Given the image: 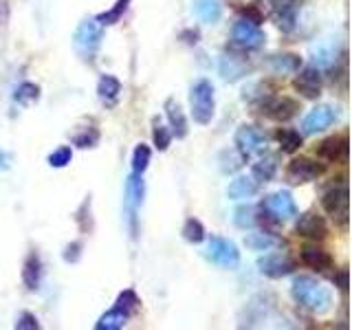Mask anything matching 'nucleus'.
Masks as SVG:
<instances>
[{"label":"nucleus","mask_w":352,"mask_h":330,"mask_svg":"<svg viewBox=\"0 0 352 330\" xmlns=\"http://www.w3.org/2000/svg\"><path fill=\"white\" fill-rule=\"evenodd\" d=\"M291 295L293 300L308 308V311L313 313H328L330 306H333V295L326 289L324 284H319L315 278L311 275H300V278L293 280V286H291Z\"/></svg>","instance_id":"obj_1"},{"label":"nucleus","mask_w":352,"mask_h":330,"mask_svg":"<svg viewBox=\"0 0 352 330\" xmlns=\"http://www.w3.org/2000/svg\"><path fill=\"white\" fill-rule=\"evenodd\" d=\"M102 38H104V27L99 25L97 18H88L80 22V27L75 31L73 49L82 60H93L99 47H102Z\"/></svg>","instance_id":"obj_2"},{"label":"nucleus","mask_w":352,"mask_h":330,"mask_svg":"<svg viewBox=\"0 0 352 330\" xmlns=\"http://www.w3.org/2000/svg\"><path fill=\"white\" fill-rule=\"evenodd\" d=\"M190 104H192V117L196 124H201V126L212 124L214 113H216V97H214L212 82L198 80L190 91Z\"/></svg>","instance_id":"obj_3"},{"label":"nucleus","mask_w":352,"mask_h":330,"mask_svg":"<svg viewBox=\"0 0 352 330\" xmlns=\"http://www.w3.org/2000/svg\"><path fill=\"white\" fill-rule=\"evenodd\" d=\"M143 196H146V183H143L141 174L128 176L126 181V198H124V214H126V223L132 238L137 236V223H139V209L143 205Z\"/></svg>","instance_id":"obj_4"},{"label":"nucleus","mask_w":352,"mask_h":330,"mask_svg":"<svg viewBox=\"0 0 352 330\" xmlns=\"http://www.w3.org/2000/svg\"><path fill=\"white\" fill-rule=\"evenodd\" d=\"M207 258L214 264H218L220 269L234 271L240 267V251L236 247V242H231L227 238L214 236L207 245Z\"/></svg>","instance_id":"obj_5"},{"label":"nucleus","mask_w":352,"mask_h":330,"mask_svg":"<svg viewBox=\"0 0 352 330\" xmlns=\"http://www.w3.org/2000/svg\"><path fill=\"white\" fill-rule=\"evenodd\" d=\"M236 150L242 154L245 159L249 157H256V154H262L267 152V137H264V132L256 126L251 124H242L238 130H236Z\"/></svg>","instance_id":"obj_6"},{"label":"nucleus","mask_w":352,"mask_h":330,"mask_svg":"<svg viewBox=\"0 0 352 330\" xmlns=\"http://www.w3.org/2000/svg\"><path fill=\"white\" fill-rule=\"evenodd\" d=\"M231 38H234V44L240 49H247V51H253V49H260L267 36H264V31L260 29V25L256 20L251 18H240L234 29H231Z\"/></svg>","instance_id":"obj_7"},{"label":"nucleus","mask_w":352,"mask_h":330,"mask_svg":"<svg viewBox=\"0 0 352 330\" xmlns=\"http://www.w3.org/2000/svg\"><path fill=\"white\" fill-rule=\"evenodd\" d=\"M324 174V165L317 163L308 157H300V159H293L286 168V181L291 185H302V183H311L317 181L319 176Z\"/></svg>","instance_id":"obj_8"},{"label":"nucleus","mask_w":352,"mask_h":330,"mask_svg":"<svg viewBox=\"0 0 352 330\" xmlns=\"http://www.w3.org/2000/svg\"><path fill=\"white\" fill-rule=\"evenodd\" d=\"M324 209L333 216V220L339 227H346L348 225V187L346 185H339L328 190L324 194Z\"/></svg>","instance_id":"obj_9"},{"label":"nucleus","mask_w":352,"mask_h":330,"mask_svg":"<svg viewBox=\"0 0 352 330\" xmlns=\"http://www.w3.org/2000/svg\"><path fill=\"white\" fill-rule=\"evenodd\" d=\"M258 269L267 278L280 280L295 271V260L291 256H286V253H269V256L258 260Z\"/></svg>","instance_id":"obj_10"},{"label":"nucleus","mask_w":352,"mask_h":330,"mask_svg":"<svg viewBox=\"0 0 352 330\" xmlns=\"http://www.w3.org/2000/svg\"><path fill=\"white\" fill-rule=\"evenodd\" d=\"M300 0H271V14L282 31H293L297 25V14H300Z\"/></svg>","instance_id":"obj_11"},{"label":"nucleus","mask_w":352,"mask_h":330,"mask_svg":"<svg viewBox=\"0 0 352 330\" xmlns=\"http://www.w3.org/2000/svg\"><path fill=\"white\" fill-rule=\"evenodd\" d=\"M335 121H337V113L333 106H317L306 115L302 130H304V135H319V132H324L333 126Z\"/></svg>","instance_id":"obj_12"},{"label":"nucleus","mask_w":352,"mask_h":330,"mask_svg":"<svg viewBox=\"0 0 352 330\" xmlns=\"http://www.w3.org/2000/svg\"><path fill=\"white\" fill-rule=\"evenodd\" d=\"M264 209L271 212L278 220H291L297 216V205L293 201L291 192H275V194H269L267 201H264Z\"/></svg>","instance_id":"obj_13"},{"label":"nucleus","mask_w":352,"mask_h":330,"mask_svg":"<svg viewBox=\"0 0 352 330\" xmlns=\"http://www.w3.org/2000/svg\"><path fill=\"white\" fill-rule=\"evenodd\" d=\"M300 104L291 97H271L262 104V113L273 121H289L297 115Z\"/></svg>","instance_id":"obj_14"},{"label":"nucleus","mask_w":352,"mask_h":330,"mask_svg":"<svg viewBox=\"0 0 352 330\" xmlns=\"http://www.w3.org/2000/svg\"><path fill=\"white\" fill-rule=\"evenodd\" d=\"M297 77H295V91L302 93L306 99H317L322 95V75L315 69V66H306L302 71H295Z\"/></svg>","instance_id":"obj_15"},{"label":"nucleus","mask_w":352,"mask_h":330,"mask_svg":"<svg viewBox=\"0 0 352 330\" xmlns=\"http://www.w3.org/2000/svg\"><path fill=\"white\" fill-rule=\"evenodd\" d=\"M295 234L302 238H311V240H324L328 236V225L322 216L308 212V214H302L300 220L295 223Z\"/></svg>","instance_id":"obj_16"},{"label":"nucleus","mask_w":352,"mask_h":330,"mask_svg":"<svg viewBox=\"0 0 352 330\" xmlns=\"http://www.w3.org/2000/svg\"><path fill=\"white\" fill-rule=\"evenodd\" d=\"M317 154L324 161L337 163V161H346L348 157V139L346 137H328L322 141V146L317 148Z\"/></svg>","instance_id":"obj_17"},{"label":"nucleus","mask_w":352,"mask_h":330,"mask_svg":"<svg viewBox=\"0 0 352 330\" xmlns=\"http://www.w3.org/2000/svg\"><path fill=\"white\" fill-rule=\"evenodd\" d=\"M218 71H220V75H223L225 82H238L240 77H245L249 73V66L242 62L238 55L225 53L223 58H220Z\"/></svg>","instance_id":"obj_18"},{"label":"nucleus","mask_w":352,"mask_h":330,"mask_svg":"<svg viewBox=\"0 0 352 330\" xmlns=\"http://www.w3.org/2000/svg\"><path fill=\"white\" fill-rule=\"evenodd\" d=\"M192 9L196 18L205 25H216L223 18V5L220 0H192Z\"/></svg>","instance_id":"obj_19"},{"label":"nucleus","mask_w":352,"mask_h":330,"mask_svg":"<svg viewBox=\"0 0 352 330\" xmlns=\"http://www.w3.org/2000/svg\"><path fill=\"white\" fill-rule=\"evenodd\" d=\"M258 187H260L258 181L249 179V176H238V179L229 183L227 196H229V201H247V198L258 194Z\"/></svg>","instance_id":"obj_20"},{"label":"nucleus","mask_w":352,"mask_h":330,"mask_svg":"<svg viewBox=\"0 0 352 330\" xmlns=\"http://www.w3.org/2000/svg\"><path fill=\"white\" fill-rule=\"evenodd\" d=\"M302 262L313 271H328L330 267H333V258H330V253L324 251L322 247H313V245L302 249Z\"/></svg>","instance_id":"obj_21"},{"label":"nucleus","mask_w":352,"mask_h":330,"mask_svg":"<svg viewBox=\"0 0 352 330\" xmlns=\"http://www.w3.org/2000/svg\"><path fill=\"white\" fill-rule=\"evenodd\" d=\"M165 115H168V119H170L172 137L185 139L187 137V119H185V113H183V108L179 106V102L168 99V102H165Z\"/></svg>","instance_id":"obj_22"},{"label":"nucleus","mask_w":352,"mask_h":330,"mask_svg":"<svg viewBox=\"0 0 352 330\" xmlns=\"http://www.w3.org/2000/svg\"><path fill=\"white\" fill-rule=\"evenodd\" d=\"M269 69L273 73H295V71H300V66H302V60H300V55H295V53H280V55H269Z\"/></svg>","instance_id":"obj_23"},{"label":"nucleus","mask_w":352,"mask_h":330,"mask_svg":"<svg viewBox=\"0 0 352 330\" xmlns=\"http://www.w3.org/2000/svg\"><path fill=\"white\" fill-rule=\"evenodd\" d=\"M40 278H42V264H40V258L36 253H31V256L25 260V269H22V282L27 284L29 291H36L40 286Z\"/></svg>","instance_id":"obj_24"},{"label":"nucleus","mask_w":352,"mask_h":330,"mask_svg":"<svg viewBox=\"0 0 352 330\" xmlns=\"http://www.w3.org/2000/svg\"><path fill=\"white\" fill-rule=\"evenodd\" d=\"M275 172H278V163H275V157H264L260 161L253 163V181H258V183H269L273 181V176Z\"/></svg>","instance_id":"obj_25"},{"label":"nucleus","mask_w":352,"mask_h":330,"mask_svg":"<svg viewBox=\"0 0 352 330\" xmlns=\"http://www.w3.org/2000/svg\"><path fill=\"white\" fill-rule=\"evenodd\" d=\"M97 93H99V99H102V102H106V104H115V99H117L119 93H121V84H119L117 77H113V75H104L102 80H99V84H97Z\"/></svg>","instance_id":"obj_26"},{"label":"nucleus","mask_w":352,"mask_h":330,"mask_svg":"<svg viewBox=\"0 0 352 330\" xmlns=\"http://www.w3.org/2000/svg\"><path fill=\"white\" fill-rule=\"evenodd\" d=\"M275 137H278L282 152H286V154H293V152H297L302 148V135L297 130L282 128V130H278V135H275Z\"/></svg>","instance_id":"obj_27"},{"label":"nucleus","mask_w":352,"mask_h":330,"mask_svg":"<svg viewBox=\"0 0 352 330\" xmlns=\"http://www.w3.org/2000/svg\"><path fill=\"white\" fill-rule=\"evenodd\" d=\"M234 223L240 229H251L258 225V209L253 205H242L234 212Z\"/></svg>","instance_id":"obj_28"},{"label":"nucleus","mask_w":352,"mask_h":330,"mask_svg":"<svg viewBox=\"0 0 352 330\" xmlns=\"http://www.w3.org/2000/svg\"><path fill=\"white\" fill-rule=\"evenodd\" d=\"M115 308L119 313H124L128 319L137 313V308H139V297H137V293L135 291H124L119 297H117V304H115Z\"/></svg>","instance_id":"obj_29"},{"label":"nucleus","mask_w":352,"mask_h":330,"mask_svg":"<svg viewBox=\"0 0 352 330\" xmlns=\"http://www.w3.org/2000/svg\"><path fill=\"white\" fill-rule=\"evenodd\" d=\"M128 322V317L124 313H119L117 308H113V311H108L99 322L95 324L97 330H117V328H124Z\"/></svg>","instance_id":"obj_30"},{"label":"nucleus","mask_w":352,"mask_h":330,"mask_svg":"<svg viewBox=\"0 0 352 330\" xmlns=\"http://www.w3.org/2000/svg\"><path fill=\"white\" fill-rule=\"evenodd\" d=\"M183 238L187 242H194V245L203 242L205 240V227H203L201 220H196V218L185 220V225H183Z\"/></svg>","instance_id":"obj_31"},{"label":"nucleus","mask_w":352,"mask_h":330,"mask_svg":"<svg viewBox=\"0 0 352 330\" xmlns=\"http://www.w3.org/2000/svg\"><path fill=\"white\" fill-rule=\"evenodd\" d=\"M128 5H130V0H117L115 7L110 9V11H106V14L99 16V18H97V22H99V25H102V27H108V25H117V22L121 20V16L126 14Z\"/></svg>","instance_id":"obj_32"},{"label":"nucleus","mask_w":352,"mask_h":330,"mask_svg":"<svg viewBox=\"0 0 352 330\" xmlns=\"http://www.w3.org/2000/svg\"><path fill=\"white\" fill-rule=\"evenodd\" d=\"M150 159H152L150 148L143 146V143H139V146L135 148V154H132V172H135V174H143V172L148 170Z\"/></svg>","instance_id":"obj_33"},{"label":"nucleus","mask_w":352,"mask_h":330,"mask_svg":"<svg viewBox=\"0 0 352 330\" xmlns=\"http://www.w3.org/2000/svg\"><path fill=\"white\" fill-rule=\"evenodd\" d=\"M152 139H154V146L157 150H168L170 143H172V130L168 126H163L159 119H154V130H152Z\"/></svg>","instance_id":"obj_34"},{"label":"nucleus","mask_w":352,"mask_h":330,"mask_svg":"<svg viewBox=\"0 0 352 330\" xmlns=\"http://www.w3.org/2000/svg\"><path fill=\"white\" fill-rule=\"evenodd\" d=\"M38 97H40V88L36 84L25 82V84H20L16 88V102L22 104V106H29L33 102H38Z\"/></svg>","instance_id":"obj_35"},{"label":"nucleus","mask_w":352,"mask_h":330,"mask_svg":"<svg viewBox=\"0 0 352 330\" xmlns=\"http://www.w3.org/2000/svg\"><path fill=\"white\" fill-rule=\"evenodd\" d=\"M245 245L253 251H267L275 245V238H271L269 234H247Z\"/></svg>","instance_id":"obj_36"},{"label":"nucleus","mask_w":352,"mask_h":330,"mask_svg":"<svg viewBox=\"0 0 352 330\" xmlns=\"http://www.w3.org/2000/svg\"><path fill=\"white\" fill-rule=\"evenodd\" d=\"M71 159H73V150L69 146H62L49 157V165L51 168H64V165L71 163Z\"/></svg>","instance_id":"obj_37"},{"label":"nucleus","mask_w":352,"mask_h":330,"mask_svg":"<svg viewBox=\"0 0 352 330\" xmlns=\"http://www.w3.org/2000/svg\"><path fill=\"white\" fill-rule=\"evenodd\" d=\"M73 141H75L77 148H93L95 143L99 141V132L95 128H88L86 132H82V135H77Z\"/></svg>","instance_id":"obj_38"},{"label":"nucleus","mask_w":352,"mask_h":330,"mask_svg":"<svg viewBox=\"0 0 352 330\" xmlns=\"http://www.w3.org/2000/svg\"><path fill=\"white\" fill-rule=\"evenodd\" d=\"M16 328L18 330H38L40 324H38V317L31 315V313H22L16 322Z\"/></svg>","instance_id":"obj_39"},{"label":"nucleus","mask_w":352,"mask_h":330,"mask_svg":"<svg viewBox=\"0 0 352 330\" xmlns=\"http://www.w3.org/2000/svg\"><path fill=\"white\" fill-rule=\"evenodd\" d=\"M80 253H82V242H73V245L66 247L64 260L66 262H77V260H80Z\"/></svg>","instance_id":"obj_40"},{"label":"nucleus","mask_w":352,"mask_h":330,"mask_svg":"<svg viewBox=\"0 0 352 330\" xmlns=\"http://www.w3.org/2000/svg\"><path fill=\"white\" fill-rule=\"evenodd\" d=\"M335 286L339 291H348V271L346 269H341L339 273H335Z\"/></svg>","instance_id":"obj_41"},{"label":"nucleus","mask_w":352,"mask_h":330,"mask_svg":"<svg viewBox=\"0 0 352 330\" xmlns=\"http://www.w3.org/2000/svg\"><path fill=\"white\" fill-rule=\"evenodd\" d=\"M0 165H3V152H0Z\"/></svg>","instance_id":"obj_42"}]
</instances>
